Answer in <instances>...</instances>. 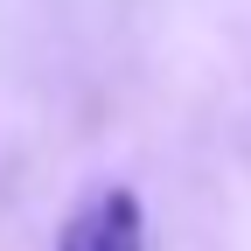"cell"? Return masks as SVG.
Instances as JSON below:
<instances>
[{"instance_id": "cell-1", "label": "cell", "mask_w": 251, "mask_h": 251, "mask_svg": "<svg viewBox=\"0 0 251 251\" xmlns=\"http://www.w3.org/2000/svg\"><path fill=\"white\" fill-rule=\"evenodd\" d=\"M56 251H147V216H140V196L133 188H98L70 209Z\"/></svg>"}]
</instances>
